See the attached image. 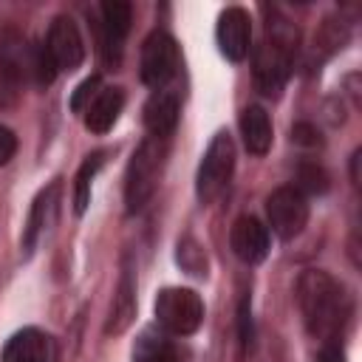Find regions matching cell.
<instances>
[{
	"label": "cell",
	"instance_id": "6da1fadb",
	"mask_svg": "<svg viewBox=\"0 0 362 362\" xmlns=\"http://www.w3.org/2000/svg\"><path fill=\"white\" fill-rule=\"evenodd\" d=\"M297 305L311 337L337 342L351 320V297L328 272L308 269L297 280Z\"/></svg>",
	"mask_w": 362,
	"mask_h": 362
},
{
	"label": "cell",
	"instance_id": "7a4b0ae2",
	"mask_svg": "<svg viewBox=\"0 0 362 362\" xmlns=\"http://www.w3.org/2000/svg\"><path fill=\"white\" fill-rule=\"evenodd\" d=\"M300 45V31L294 23H288L283 14L272 11L266 20V31L260 45L255 48V82L257 90L266 96H277L294 68Z\"/></svg>",
	"mask_w": 362,
	"mask_h": 362
},
{
	"label": "cell",
	"instance_id": "3957f363",
	"mask_svg": "<svg viewBox=\"0 0 362 362\" xmlns=\"http://www.w3.org/2000/svg\"><path fill=\"white\" fill-rule=\"evenodd\" d=\"M164 167V141L161 139H144L139 144V150L133 153L130 164H127V175H124V204L127 212H141L156 187H158V175Z\"/></svg>",
	"mask_w": 362,
	"mask_h": 362
},
{
	"label": "cell",
	"instance_id": "277c9868",
	"mask_svg": "<svg viewBox=\"0 0 362 362\" xmlns=\"http://www.w3.org/2000/svg\"><path fill=\"white\" fill-rule=\"evenodd\" d=\"M156 320L173 337L195 334L204 322V303L192 288H164L156 300Z\"/></svg>",
	"mask_w": 362,
	"mask_h": 362
},
{
	"label": "cell",
	"instance_id": "5b68a950",
	"mask_svg": "<svg viewBox=\"0 0 362 362\" xmlns=\"http://www.w3.org/2000/svg\"><path fill=\"white\" fill-rule=\"evenodd\" d=\"M232 170H235V144L229 139V133H218L206 153H204V161L198 167V181H195V192L201 198V204H212L229 184L232 178Z\"/></svg>",
	"mask_w": 362,
	"mask_h": 362
},
{
	"label": "cell",
	"instance_id": "8992f818",
	"mask_svg": "<svg viewBox=\"0 0 362 362\" xmlns=\"http://www.w3.org/2000/svg\"><path fill=\"white\" fill-rule=\"evenodd\" d=\"M178 65H181V57H178L175 40L167 31H153L141 48V79L150 88L161 90L178 74Z\"/></svg>",
	"mask_w": 362,
	"mask_h": 362
},
{
	"label": "cell",
	"instance_id": "52a82bcc",
	"mask_svg": "<svg viewBox=\"0 0 362 362\" xmlns=\"http://www.w3.org/2000/svg\"><path fill=\"white\" fill-rule=\"evenodd\" d=\"M266 215H269V226L277 238L291 240L303 232L305 221H308V204L305 195L294 187H277L269 198H266Z\"/></svg>",
	"mask_w": 362,
	"mask_h": 362
},
{
	"label": "cell",
	"instance_id": "ba28073f",
	"mask_svg": "<svg viewBox=\"0 0 362 362\" xmlns=\"http://www.w3.org/2000/svg\"><path fill=\"white\" fill-rule=\"evenodd\" d=\"M45 48L57 65V71H76L85 59V42L71 17H57L48 28Z\"/></svg>",
	"mask_w": 362,
	"mask_h": 362
},
{
	"label": "cell",
	"instance_id": "9c48e42d",
	"mask_svg": "<svg viewBox=\"0 0 362 362\" xmlns=\"http://www.w3.org/2000/svg\"><path fill=\"white\" fill-rule=\"evenodd\" d=\"M31 62H34V45L11 25L0 28V74L20 85L31 82Z\"/></svg>",
	"mask_w": 362,
	"mask_h": 362
},
{
	"label": "cell",
	"instance_id": "30bf717a",
	"mask_svg": "<svg viewBox=\"0 0 362 362\" xmlns=\"http://www.w3.org/2000/svg\"><path fill=\"white\" fill-rule=\"evenodd\" d=\"M215 37H218L221 54H223L226 59H232V62L246 59L249 45H252V20H249V14H246L240 6L226 8V11L218 17Z\"/></svg>",
	"mask_w": 362,
	"mask_h": 362
},
{
	"label": "cell",
	"instance_id": "8fae6325",
	"mask_svg": "<svg viewBox=\"0 0 362 362\" xmlns=\"http://www.w3.org/2000/svg\"><path fill=\"white\" fill-rule=\"evenodd\" d=\"M99 14H102V23H99V31H102V54H105V59L110 65H116L122 59V45H124V37L130 31L133 8L124 0H107V3H102Z\"/></svg>",
	"mask_w": 362,
	"mask_h": 362
},
{
	"label": "cell",
	"instance_id": "7c38bea8",
	"mask_svg": "<svg viewBox=\"0 0 362 362\" xmlns=\"http://www.w3.org/2000/svg\"><path fill=\"white\" fill-rule=\"evenodd\" d=\"M0 362H59V354L57 342L45 331L23 328L6 342Z\"/></svg>",
	"mask_w": 362,
	"mask_h": 362
},
{
	"label": "cell",
	"instance_id": "4fadbf2b",
	"mask_svg": "<svg viewBox=\"0 0 362 362\" xmlns=\"http://www.w3.org/2000/svg\"><path fill=\"white\" fill-rule=\"evenodd\" d=\"M133 317H136V269H133L130 255H124L122 277H119V286H116V297L110 303L105 334H122V331H127V325L133 322Z\"/></svg>",
	"mask_w": 362,
	"mask_h": 362
},
{
	"label": "cell",
	"instance_id": "5bb4252c",
	"mask_svg": "<svg viewBox=\"0 0 362 362\" xmlns=\"http://www.w3.org/2000/svg\"><path fill=\"white\" fill-rule=\"evenodd\" d=\"M229 243H232V252H235L243 263H260V260L269 255V229H266L257 218L240 215V218L232 223Z\"/></svg>",
	"mask_w": 362,
	"mask_h": 362
},
{
	"label": "cell",
	"instance_id": "9a60e30c",
	"mask_svg": "<svg viewBox=\"0 0 362 362\" xmlns=\"http://www.w3.org/2000/svg\"><path fill=\"white\" fill-rule=\"evenodd\" d=\"M178 113H181V102H178V93L161 88L150 96V102L144 105V124L150 130L153 139H167L175 124H178Z\"/></svg>",
	"mask_w": 362,
	"mask_h": 362
},
{
	"label": "cell",
	"instance_id": "2e32d148",
	"mask_svg": "<svg viewBox=\"0 0 362 362\" xmlns=\"http://www.w3.org/2000/svg\"><path fill=\"white\" fill-rule=\"evenodd\" d=\"M122 107H124L122 88H102L85 107V127L93 133H107L116 124Z\"/></svg>",
	"mask_w": 362,
	"mask_h": 362
},
{
	"label": "cell",
	"instance_id": "e0dca14e",
	"mask_svg": "<svg viewBox=\"0 0 362 362\" xmlns=\"http://www.w3.org/2000/svg\"><path fill=\"white\" fill-rule=\"evenodd\" d=\"M57 204H59V184L54 181L48 189H42L31 206V215H28V226H25V238H23V246L31 252L40 240V235L51 226L54 215H57Z\"/></svg>",
	"mask_w": 362,
	"mask_h": 362
},
{
	"label": "cell",
	"instance_id": "ac0fdd59",
	"mask_svg": "<svg viewBox=\"0 0 362 362\" xmlns=\"http://www.w3.org/2000/svg\"><path fill=\"white\" fill-rule=\"evenodd\" d=\"M240 133H243V144L249 153L255 156H266L269 147H272V122H269V113L257 105L246 107L240 113Z\"/></svg>",
	"mask_w": 362,
	"mask_h": 362
},
{
	"label": "cell",
	"instance_id": "d6986e66",
	"mask_svg": "<svg viewBox=\"0 0 362 362\" xmlns=\"http://www.w3.org/2000/svg\"><path fill=\"white\" fill-rule=\"evenodd\" d=\"M102 161H105V153H93V156L85 158V164L76 173V189H74V209H76V215H82L88 209V204H90V181H93L96 170L102 167Z\"/></svg>",
	"mask_w": 362,
	"mask_h": 362
},
{
	"label": "cell",
	"instance_id": "ffe728a7",
	"mask_svg": "<svg viewBox=\"0 0 362 362\" xmlns=\"http://www.w3.org/2000/svg\"><path fill=\"white\" fill-rule=\"evenodd\" d=\"M136 362H178V354L167 339L144 334L136 348Z\"/></svg>",
	"mask_w": 362,
	"mask_h": 362
},
{
	"label": "cell",
	"instance_id": "44dd1931",
	"mask_svg": "<svg viewBox=\"0 0 362 362\" xmlns=\"http://www.w3.org/2000/svg\"><path fill=\"white\" fill-rule=\"evenodd\" d=\"M294 189H300L303 195H305V192H325V189H328V175H325V170H322L320 164H314V161H303V164L297 167V184H294Z\"/></svg>",
	"mask_w": 362,
	"mask_h": 362
},
{
	"label": "cell",
	"instance_id": "7402d4cb",
	"mask_svg": "<svg viewBox=\"0 0 362 362\" xmlns=\"http://www.w3.org/2000/svg\"><path fill=\"white\" fill-rule=\"evenodd\" d=\"M54 76H57V65H54V59H51L48 48H45V45H34L31 82H34V85H40V88H45V85H51V82H54Z\"/></svg>",
	"mask_w": 362,
	"mask_h": 362
},
{
	"label": "cell",
	"instance_id": "603a6c76",
	"mask_svg": "<svg viewBox=\"0 0 362 362\" xmlns=\"http://www.w3.org/2000/svg\"><path fill=\"white\" fill-rule=\"evenodd\" d=\"M178 263L189 272V274H206V257H204V249L192 240V238H187V240H181L178 243Z\"/></svg>",
	"mask_w": 362,
	"mask_h": 362
},
{
	"label": "cell",
	"instance_id": "cb8c5ba5",
	"mask_svg": "<svg viewBox=\"0 0 362 362\" xmlns=\"http://www.w3.org/2000/svg\"><path fill=\"white\" fill-rule=\"evenodd\" d=\"M238 337H240V354H249L252 348V311H249V297L240 300L238 308Z\"/></svg>",
	"mask_w": 362,
	"mask_h": 362
},
{
	"label": "cell",
	"instance_id": "d4e9b609",
	"mask_svg": "<svg viewBox=\"0 0 362 362\" xmlns=\"http://www.w3.org/2000/svg\"><path fill=\"white\" fill-rule=\"evenodd\" d=\"M96 93H99V76H90V79H85V82L76 88V93H74V99H71V107H74V110H85Z\"/></svg>",
	"mask_w": 362,
	"mask_h": 362
},
{
	"label": "cell",
	"instance_id": "484cf974",
	"mask_svg": "<svg viewBox=\"0 0 362 362\" xmlns=\"http://www.w3.org/2000/svg\"><path fill=\"white\" fill-rule=\"evenodd\" d=\"M291 139H294L297 144H303V147H317V144H320V133H317V127L308 124V122H297L294 130H291Z\"/></svg>",
	"mask_w": 362,
	"mask_h": 362
},
{
	"label": "cell",
	"instance_id": "4316f807",
	"mask_svg": "<svg viewBox=\"0 0 362 362\" xmlns=\"http://www.w3.org/2000/svg\"><path fill=\"white\" fill-rule=\"evenodd\" d=\"M14 153H17V136L6 124H0V167L8 164L14 158Z\"/></svg>",
	"mask_w": 362,
	"mask_h": 362
},
{
	"label": "cell",
	"instance_id": "83f0119b",
	"mask_svg": "<svg viewBox=\"0 0 362 362\" xmlns=\"http://www.w3.org/2000/svg\"><path fill=\"white\" fill-rule=\"evenodd\" d=\"M317 362H345V356H342V351H339L337 342H325L322 351H320V356H317Z\"/></svg>",
	"mask_w": 362,
	"mask_h": 362
},
{
	"label": "cell",
	"instance_id": "f1b7e54d",
	"mask_svg": "<svg viewBox=\"0 0 362 362\" xmlns=\"http://www.w3.org/2000/svg\"><path fill=\"white\" fill-rule=\"evenodd\" d=\"M14 82H8L3 74H0V107H6V105H11V99H14Z\"/></svg>",
	"mask_w": 362,
	"mask_h": 362
},
{
	"label": "cell",
	"instance_id": "f546056e",
	"mask_svg": "<svg viewBox=\"0 0 362 362\" xmlns=\"http://www.w3.org/2000/svg\"><path fill=\"white\" fill-rule=\"evenodd\" d=\"M359 150L354 153V161H351V178H354V184H359Z\"/></svg>",
	"mask_w": 362,
	"mask_h": 362
}]
</instances>
